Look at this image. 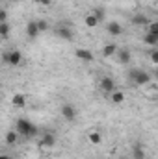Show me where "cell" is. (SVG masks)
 I'll return each mask as SVG.
<instances>
[{
	"label": "cell",
	"instance_id": "obj_28",
	"mask_svg": "<svg viewBox=\"0 0 158 159\" xmlns=\"http://www.w3.org/2000/svg\"><path fill=\"white\" fill-rule=\"evenodd\" d=\"M155 76H156V78H158V69H156V72H155Z\"/></svg>",
	"mask_w": 158,
	"mask_h": 159
},
{
	"label": "cell",
	"instance_id": "obj_15",
	"mask_svg": "<svg viewBox=\"0 0 158 159\" xmlns=\"http://www.w3.org/2000/svg\"><path fill=\"white\" fill-rule=\"evenodd\" d=\"M132 22H134V24H138V26H143V24L147 26L151 20H149L145 15H134V17H132Z\"/></svg>",
	"mask_w": 158,
	"mask_h": 159
},
{
	"label": "cell",
	"instance_id": "obj_11",
	"mask_svg": "<svg viewBox=\"0 0 158 159\" xmlns=\"http://www.w3.org/2000/svg\"><path fill=\"white\" fill-rule=\"evenodd\" d=\"M117 61L121 63V65L130 63V52H128L126 48H119L117 50Z\"/></svg>",
	"mask_w": 158,
	"mask_h": 159
},
{
	"label": "cell",
	"instance_id": "obj_24",
	"mask_svg": "<svg viewBox=\"0 0 158 159\" xmlns=\"http://www.w3.org/2000/svg\"><path fill=\"white\" fill-rule=\"evenodd\" d=\"M37 26H39L41 32H47V30H48V24H47L45 20H37Z\"/></svg>",
	"mask_w": 158,
	"mask_h": 159
},
{
	"label": "cell",
	"instance_id": "obj_8",
	"mask_svg": "<svg viewBox=\"0 0 158 159\" xmlns=\"http://www.w3.org/2000/svg\"><path fill=\"white\" fill-rule=\"evenodd\" d=\"M56 35H58V37H62V39H65V41H71V39H73V30H71L69 26H58Z\"/></svg>",
	"mask_w": 158,
	"mask_h": 159
},
{
	"label": "cell",
	"instance_id": "obj_3",
	"mask_svg": "<svg viewBox=\"0 0 158 159\" xmlns=\"http://www.w3.org/2000/svg\"><path fill=\"white\" fill-rule=\"evenodd\" d=\"M130 78L134 80V83H138V85H145V83L151 81V74L145 72V70L134 69V70H130Z\"/></svg>",
	"mask_w": 158,
	"mask_h": 159
},
{
	"label": "cell",
	"instance_id": "obj_6",
	"mask_svg": "<svg viewBox=\"0 0 158 159\" xmlns=\"http://www.w3.org/2000/svg\"><path fill=\"white\" fill-rule=\"evenodd\" d=\"M39 26H37V20H30L28 24H26V35L30 37V39H36L37 35H39Z\"/></svg>",
	"mask_w": 158,
	"mask_h": 159
},
{
	"label": "cell",
	"instance_id": "obj_22",
	"mask_svg": "<svg viewBox=\"0 0 158 159\" xmlns=\"http://www.w3.org/2000/svg\"><path fill=\"white\" fill-rule=\"evenodd\" d=\"M147 34H153V35H158V20H153L147 24Z\"/></svg>",
	"mask_w": 158,
	"mask_h": 159
},
{
	"label": "cell",
	"instance_id": "obj_17",
	"mask_svg": "<svg viewBox=\"0 0 158 159\" xmlns=\"http://www.w3.org/2000/svg\"><path fill=\"white\" fill-rule=\"evenodd\" d=\"M87 139H89V143H91V144H101V141H102V135H101L99 131H89Z\"/></svg>",
	"mask_w": 158,
	"mask_h": 159
},
{
	"label": "cell",
	"instance_id": "obj_14",
	"mask_svg": "<svg viewBox=\"0 0 158 159\" xmlns=\"http://www.w3.org/2000/svg\"><path fill=\"white\" fill-rule=\"evenodd\" d=\"M132 157L134 159H145V148L141 144H134L132 146Z\"/></svg>",
	"mask_w": 158,
	"mask_h": 159
},
{
	"label": "cell",
	"instance_id": "obj_1",
	"mask_svg": "<svg viewBox=\"0 0 158 159\" xmlns=\"http://www.w3.org/2000/svg\"><path fill=\"white\" fill-rule=\"evenodd\" d=\"M15 129L19 131V135H22V137H36L37 135V126L34 124V122H30L28 119H17L15 122Z\"/></svg>",
	"mask_w": 158,
	"mask_h": 159
},
{
	"label": "cell",
	"instance_id": "obj_13",
	"mask_svg": "<svg viewBox=\"0 0 158 159\" xmlns=\"http://www.w3.org/2000/svg\"><path fill=\"white\" fill-rule=\"evenodd\" d=\"M11 104H13L15 107H24V106H26V98H24V94H21V93L13 94V98H11Z\"/></svg>",
	"mask_w": 158,
	"mask_h": 159
},
{
	"label": "cell",
	"instance_id": "obj_27",
	"mask_svg": "<svg viewBox=\"0 0 158 159\" xmlns=\"http://www.w3.org/2000/svg\"><path fill=\"white\" fill-rule=\"evenodd\" d=\"M0 159H11V157H9V156H6V154H4V156H0Z\"/></svg>",
	"mask_w": 158,
	"mask_h": 159
},
{
	"label": "cell",
	"instance_id": "obj_19",
	"mask_svg": "<svg viewBox=\"0 0 158 159\" xmlns=\"http://www.w3.org/2000/svg\"><path fill=\"white\" fill-rule=\"evenodd\" d=\"M84 22H86V26H89V28H95L97 24H99V19L91 13V15H87L86 19H84Z\"/></svg>",
	"mask_w": 158,
	"mask_h": 159
},
{
	"label": "cell",
	"instance_id": "obj_21",
	"mask_svg": "<svg viewBox=\"0 0 158 159\" xmlns=\"http://www.w3.org/2000/svg\"><path fill=\"white\" fill-rule=\"evenodd\" d=\"M112 102H114V104H123V102H125V94H123L121 91H114V93H112Z\"/></svg>",
	"mask_w": 158,
	"mask_h": 159
},
{
	"label": "cell",
	"instance_id": "obj_9",
	"mask_svg": "<svg viewBox=\"0 0 158 159\" xmlns=\"http://www.w3.org/2000/svg\"><path fill=\"white\" fill-rule=\"evenodd\" d=\"M54 144H56V137H54L52 133H45V135H43V139L39 141L41 148H52Z\"/></svg>",
	"mask_w": 158,
	"mask_h": 159
},
{
	"label": "cell",
	"instance_id": "obj_4",
	"mask_svg": "<svg viewBox=\"0 0 158 159\" xmlns=\"http://www.w3.org/2000/svg\"><path fill=\"white\" fill-rule=\"evenodd\" d=\"M62 115H63V119L65 120L73 122V120L77 119V109H75V106H71V104L62 106Z\"/></svg>",
	"mask_w": 158,
	"mask_h": 159
},
{
	"label": "cell",
	"instance_id": "obj_2",
	"mask_svg": "<svg viewBox=\"0 0 158 159\" xmlns=\"http://www.w3.org/2000/svg\"><path fill=\"white\" fill-rule=\"evenodd\" d=\"M2 61L6 65H11V67H19L22 63V54L21 50H9V52H4L2 54Z\"/></svg>",
	"mask_w": 158,
	"mask_h": 159
},
{
	"label": "cell",
	"instance_id": "obj_29",
	"mask_svg": "<svg viewBox=\"0 0 158 159\" xmlns=\"http://www.w3.org/2000/svg\"><path fill=\"white\" fill-rule=\"evenodd\" d=\"M156 4H158V0H156Z\"/></svg>",
	"mask_w": 158,
	"mask_h": 159
},
{
	"label": "cell",
	"instance_id": "obj_18",
	"mask_svg": "<svg viewBox=\"0 0 158 159\" xmlns=\"http://www.w3.org/2000/svg\"><path fill=\"white\" fill-rule=\"evenodd\" d=\"M143 43H145V44H149V46H156V44H158V35L145 34V35H143Z\"/></svg>",
	"mask_w": 158,
	"mask_h": 159
},
{
	"label": "cell",
	"instance_id": "obj_23",
	"mask_svg": "<svg viewBox=\"0 0 158 159\" xmlns=\"http://www.w3.org/2000/svg\"><path fill=\"white\" fill-rule=\"evenodd\" d=\"M93 15H95V17L99 19V22H101V20L106 19V9H104V7H97V9L93 11Z\"/></svg>",
	"mask_w": 158,
	"mask_h": 159
},
{
	"label": "cell",
	"instance_id": "obj_26",
	"mask_svg": "<svg viewBox=\"0 0 158 159\" xmlns=\"http://www.w3.org/2000/svg\"><path fill=\"white\" fill-rule=\"evenodd\" d=\"M36 2L41 4V6H50V2H52V0H36Z\"/></svg>",
	"mask_w": 158,
	"mask_h": 159
},
{
	"label": "cell",
	"instance_id": "obj_20",
	"mask_svg": "<svg viewBox=\"0 0 158 159\" xmlns=\"http://www.w3.org/2000/svg\"><path fill=\"white\" fill-rule=\"evenodd\" d=\"M0 37L7 39L9 37V24L7 22H0Z\"/></svg>",
	"mask_w": 158,
	"mask_h": 159
},
{
	"label": "cell",
	"instance_id": "obj_5",
	"mask_svg": "<svg viewBox=\"0 0 158 159\" xmlns=\"http://www.w3.org/2000/svg\"><path fill=\"white\" fill-rule=\"evenodd\" d=\"M75 56L78 57L80 61H86V63L93 61V52L87 50V48H77V50H75Z\"/></svg>",
	"mask_w": 158,
	"mask_h": 159
},
{
	"label": "cell",
	"instance_id": "obj_25",
	"mask_svg": "<svg viewBox=\"0 0 158 159\" xmlns=\"http://www.w3.org/2000/svg\"><path fill=\"white\" fill-rule=\"evenodd\" d=\"M0 22H7V11L0 9Z\"/></svg>",
	"mask_w": 158,
	"mask_h": 159
},
{
	"label": "cell",
	"instance_id": "obj_10",
	"mask_svg": "<svg viewBox=\"0 0 158 159\" xmlns=\"http://www.w3.org/2000/svg\"><path fill=\"white\" fill-rule=\"evenodd\" d=\"M106 30H108V34H110V35H121V34H123V26H121L119 22H116V20L108 22Z\"/></svg>",
	"mask_w": 158,
	"mask_h": 159
},
{
	"label": "cell",
	"instance_id": "obj_16",
	"mask_svg": "<svg viewBox=\"0 0 158 159\" xmlns=\"http://www.w3.org/2000/svg\"><path fill=\"white\" fill-rule=\"evenodd\" d=\"M17 137H19V131H17V129L7 131V133H6V144H15Z\"/></svg>",
	"mask_w": 158,
	"mask_h": 159
},
{
	"label": "cell",
	"instance_id": "obj_12",
	"mask_svg": "<svg viewBox=\"0 0 158 159\" xmlns=\"http://www.w3.org/2000/svg\"><path fill=\"white\" fill-rule=\"evenodd\" d=\"M117 50H119V46H117V44H114V43L104 44V48H102V56H104V57H110V56L117 54Z\"/></svg>",
	"mask_w": 158,
	"mask_h": 159
},
{
	"label": "cell",
	"instance_id": "obj_7",
	"mask_svg": "<svg viewBox=\"0 0 158 159\" xmlns=\"http://www.w3.org/2000/svg\"><path fill=\"white\" fill-rule=\"evenodd\" d=\"M101 89L104 93H114L116 91V81L110 78V76H104V78L101 80Z\"/></svg>",
	"mask_w": 158,
	"mask_h": 159
}]
</instances>
